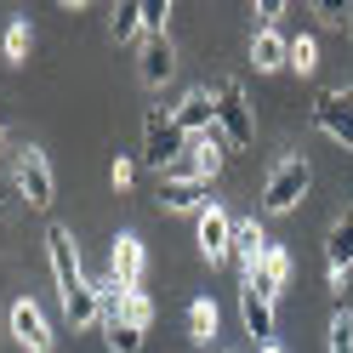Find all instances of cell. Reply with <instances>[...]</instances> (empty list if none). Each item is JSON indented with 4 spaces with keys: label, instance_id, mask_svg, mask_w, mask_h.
<instances>
[{
    "label": "cell",
    "instance_id": "obj_1",
    "mask_svg": "<svg viewBox=\"0 0 353 353\" xmlns=\"http://www.w3.org/2000/svg\"><path fill=\"white\" fill-rule=\"evenodd\" d=\"M307 188H314V165H307V154H285V160L268 171V183H262V211H268V216L296 211Z\"/></svg>",
    "mask_w": 353,
    "mask_h": 353
},
{
    "label": "cell",
    "instance_id": "obj_2",
    "mask_svg": "<svg viewBox=\"0 0 353 353\" xmlns=\"http://www.w3.org/2000/svg\"><path fill=\"white\" fill-rule=\"evenodd\" d=\"M211 97H216V131L228 137V148H251V143H256V120H251L245 85H239V80H223Z\"/></svg>",
    "mask_w": 353,
    "mask_h": 353
},
{
    "label": "cell",
    "instance_id": "obj_3",
    "mask_svg": "<svg viewBox=\"0 0 353 353\" xmlns=\"http://www.w3.org/2000/svg\"><path fill=\"white\" fill-rule=\"evenodd\" d=\"M183 154H188V131L176 125V114L148 108V114H143V160L165 171L171 160H183Z\"/></svg>",
    "mask_w": 353,
    "mask_h": 353
},
{
    "label": "cell",
    "instance_id": "obj_4",
    "mask_svg": "<svg viewBox=\"0 0 353 353\" xmlns=\"http://www.w3.org/2000/svg\"><path fill=\"white\" fill-rule=\"evenodd\" d=\"M12 183L17 194L29 200V211H46L52 205V194H57V176H52V160H46V148H17V165H12Z\"/></svg>",
    "mask_w": 353,
    "mask_h": 353
},
{
    "label": "cell",
    "instance_id": "obj_5",
    "mask_svg": "<svg viewBox=\"0 0 353 353\" xmlns=\"http://www.w3.org/2000/svg\"><path fill=\"white\" fill-rule=\"evenodd\" d=\"M46 256H52V279H57V296H63V302L92 285V279L80 274V245H74L69 228H57V223L46 228Z\"/></svg>",
    "mask_w": 353,
    "mask_h": 353
},
{
    "label": "cell",
    "instance_id": "obj_6",
    "mask_svg": "<svg viewBox=\"0 0 353 353\" xmlns=\"http://www.w3.org/2000/svg\"><path fill=\"white\" fill-rule=\"evenodd\" d=\"M12 336H17V347L23 353H57V330H52V319L40 314V302H12Z\"/></svg>",
    "mask_w": 353,
    "mask_h": 353
},
{
    "label": "cell",
    "instance_id": "obj_7",
    "mask_svg": "<svg viewBox=\"0 0 353 353\" xmlns=\"http://www.w3.org/2000/svg\"><path fill=\"white\" fill-rule=\"evenodd\" d=\"M314 125L325 131L330 143L353 148V85H342V92H325V97L314 103Z\"/></svg>",
    "mask_w": 353,
    "mask_h": 353
},
{
    "label": "cell",
    "instance_id": "obj_8",
    "mask_svg": "<svg viewBox=\"0 0 353 353\" xmlns=\"http://www.w3.org/2000/svg\"><path fill=\"white\" fill-rule=\"evenodd\" d=\"M194 245H200L205 262H223L228 245H234V216H228L223 205H205V211H200V223H194Z\"/></svg>",
    "mask_w": 353,
    "mask_h": 353
},
{
    "label": "cell",
    "instance_id": "obj_9",
    "mask_svg": "<svg viewBox=\"0 0 353 353\" xmlns=\"http://www.w3.org/2000/svg\"><path fill=\"white\" fill-rule=\"evenodd\" d=\"M143 268H148V251L137 234H114V245H108V279H120L125 291H137L143 285Z\"/></svg>",
    "mask_w": 353,
    "mask_h": 353
},
{
    "label": "cell",
    "instance_id": "obj_10",
    "mask_svg": "<svg viewBox=\"0 0 353 353\" xmlns=\"http://www.w3.org/2000/svg\"><path fill=\"white\" fill-rule=\"evenodd\" d=\"M285 279H291V256H285V245H268V251H262V262H256V274H251L245 285H239V291H256V296L279 302Z\"/></svg>",
    "mask_w": 353,
    "mask_h": 353
},
{
    "label": "cell",
    "instance_id": "obj_11",
    "mask_svg": "<svg viewBox=\"0 0 353 353\" xmlns=\"http://www.w3.org/2000/svg\"><path fill=\"white\" fill-rule=\"evenodd\" d=\"M205 194L211 183H200V176H160L154 200H160V211H205Z\"/></svg>",
    "mask_w": 353,
    "mask_h": 353
},
{
    "label": "cell",
    "instance_id": "obj_12",
    "mask_svg": "<svg viewBox=\"0 0 353 353\" xmlns=\"http://www.w3.org/2000/svg\"><path fill=\"white\" fill-rule=\"evenodd\" d=\"M268 245H274V239L262 234V223H234V245H228V256L239 262V285L256 274V262H262V251H268Z\"/></svg>",
    "mask_w": 353,
    "mask_h": 353
},
{
    "label": "cell",
    "instance_id": "obj_13",
    "mask_svg": "<svg viewBox=\"0 0 353 353\" xmlns=\"http://www.w3.org/2000/svg\"><path fill=\"white\" fill-rule=\"evenodd\" d=\"M137 74H143V85H165V80L176 74V52H171V40H165V34H143Z\"/></svg>",
    "mask_w": 353,
    "mask_h": 353
},
{
    "label": "cell",
    "instance_id": "obj_14",
    "mask_svg": "<svg viewBox=\"0 0 353 353\" xmlns=\"http://www.w3.org/2000/svg\"><path fill=\"white\" fill-rule=\"evenodd\" d=\"M353 268V216H342L325 239V274H330V291H342V279Z\"/></svg>",
    "mask_w": 353,
    "mask_h": 353
},
{
    "label": "cell",
    "instance_id": "obj_15",
    "mask_svg": "<svg viewBox=\"0 0 353 353\" xmlns=\"http://www.w3.org/2000/svg\"><path fill=\"white\" fill-rule=\"evenodd\" d=\"M251 69H256V74L291 69V40H285L279 29H262V34H251Z\"/></svg>",
    "mask_w": 353,
    "mask_h": 353
},
{
    "label": "cell",
    "instance_id": "obj_16",
    "mask_svg": "<svg viewBox=\"0 0 353 353\" xmlns=\"http://www.w3.org/2000/svg\"><path fill=\"white\" fill-rule=\"evenodd\" d=\"M171 114H176V125H183L188 137H200V131H211V125H216V97L200 85V92H188L183 103L171 108Z\"/></svg>",
    "mask_w": 353,
    "mask_h": 353
},
{
    "label": "cell",
    "instance_id": "obj_17",
    "mask_svg": "<svg viewBox=\"0 0 353 353\" xmlns=\"http://www.w3.org/2000/svg\"><path fill=\"white\" fill-rule=\"evenodd\" d=\"M239 319H245V330L256 336V347L274 342V302L256 296V291H239Z\"/></svg>",
    "mask_w": 353,
    "mask_h": 353
},
{
    "label": "cell",
    "instance_id": "obj_18",
    "mask_svg": "<svg viewBox=\"0 0 353 353\" xmlns=\"http://www.w3.org/2000/svg\"><path fill=\"white\" fill-rule=\"evenodd\" d=\"M92 285H97V325H103V330L125 325V302H131V291H125L120 279H108V274H103V279H92Z\"/></svg>",
    "mask_w": 353,
    "mask_h": 353
},
{
    "label": "cell",
    "instance_id": "obj_19",
    "mask_svg": "<svg viewBox=\"0 0 353 353\" xmlns=\"http://www.w3.org/2000/svg\"><path fill=\"white\" fill-rule=\"evenodd\" d=\"M137 34H143V0H125V6L108 12V40L125 46V40H137Z\"/></svg>",
    "mask_w": 353,
    "mask_h": 353
},
{
    "label": "cell",
    "instance_id": "obj_20",
    "mask_svg": "<svg viewBox=\"0 0 353 353\" xmlns=\"http://www.w3.org/2000/svg\"><path fill=\"white\" fill-rule=\"evenodd\" d=\"M29 46H34V23H29V17H12L6 34H0V52H6V63H23Z\"/></svg>",
    "mask_w": 353,
    "mask_h": 353
},
{
    "label": "cell",
    "instance_id": "obj_21",
    "mask_svg": "<svg viewBox=\"0 0 353 353\" xmlns=\"http://www.w3.org/2000/svg\"><path fill=\"white\" fill-rule=\"evenodd\" d=\"M188 336L194 342H211L216 336V302L211 296H194L188 302Z\"/></svg>",
    "mask_w": 353,
    "mask_h": 353
},
{
    "label": "cell",
    "instance_id": "obj_22",
    "mask_svg": "<svg viewBox=\"0 0 353 353\" xmlns=\"http://www.w3.org/2000/svg\"><path fill=\"white\" fill-rule=\"evenodd\" d=\"M291 69H296L302 80L319 69V40H314V34H296V40H291Z\"/></svg>",
    "mask_w": 353,
    "mask_h": 353
},
{
    "label": "cell",
    "instance_id": "obj_23",
    "mask_svg": "<svg viewBox=\"0 0 353 353\" xmlns=\"http://www.w3.org/2000/svg\"><path fill=\"white\" fill-rule=\"evenodd\" d=\"M330 353H353V314L336 307V319H330Z\"/></svg>",
    "mask_w": 353,
    "mask_h": 353
},
{
    "label": "cell",
    "instance_id": "obj_24",
    "mask_svg": "<svg viewBox=\"0 0 353 353\" xmlns=\"http://www.w3.org/2000/svg\"><path fill=\"white\" fill-rule=\"evenodd\" d=\"M103 336H108L114 353H143V330L137 325H114V330H103Z\"/></svg>",
    "mask_w": 353,
    "mask_h": 353
},
{
    "label": "cell",
    "instance_id": "obj_25",
    "mask_svg": "<svg viewBox=\"0 0 353 353\" xmlns=\"http://www.w3.org/2000/svg\"><path fill=\"white\" fill-rule=\"evenodd\" d=\"M165 17H171V0H143V34H165Z\"/></svg>",
    "mask_w": 353,
    "mask_h": 353
},
{
    "label": "cell",
    "instance_id": "obj_26",
    "mask_svg": "<svg viewBox=\"0 0 353 353\" xmlns=\"http://www.w3.org/2000/svg\"><path fill=\"white\" fill-rule=\"evenodd\" d=\"M314 12L325 17V23H330V29H347V34H353V6H342V0H319V6H314Z\"/></svg>",
    "mask_w": 353,
    "mask_h": 353
},
{
    "label": "cell",
    "instance_id": "obj_27",
    "mask_svg": "<svg viewBox=\"0 0 353 353\" xmlns=\"http://www.w3.org/2000/svg\"><path fill=\"white\" fill-rule=\"evenodd\" d=\"M148 319H154V302H148L143 291H131V302H125V325H137V330H148Z\"/></svg>",
    "mask_w": 353,
    "mask_h": 353
},
{
    "label": "cell",
    "instance_id": "obj_28",
    "mask_svg": "<svg viewBox=\"0 0 353 353\" xmlns=\"http://www.w3.org/2000/svg\"><path fill=\"white\" fill-rule=\"evenodd\" d=\"M131 176H137V165H131V160H114V171H108V183H114V188H131Z\"/></svg>",
    "mask_w": 353,
    "mask_h": 353
},
{
    "label": "cell",
    "instance_id": "obj_29",
    "mask_svg": "<svg viewBox=\"0 0 353 353\" xmlns=\"http://www.w3.org/2000/svg\"><path fill=\"white\" fill-rule=\"evenodd\" d=\"M274 17H279V0H262V6H256V34L274 29Z\"/></svg>",
    "mask_w": 353,
    "mask_h": 353
},
{
    "label": "cell",
    "instance_id": "obj_30",
    "mask_svg": "<svg viewBox=\"0 0 353 353\" xmlns=\"http://www.w3.org/2000/svg\"><path fill=\"white\" fill-rule=\"evenodd\" d=\"M256 353H285V347H279V342H268V347H256Z\"/></svg>",
    "mask_w": 353,
    "mask_h": 353
}]
</instances>
